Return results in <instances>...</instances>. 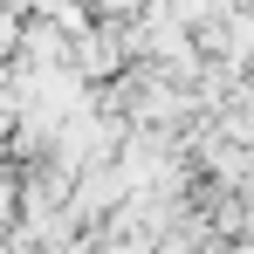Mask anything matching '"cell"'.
<instances>
[{"label":"cell","mask_w":254,"mask_h":254,"mask_svg":"<svg viewBox=\"0 0 254 254\" xmlns=\"http://www.w3.org/2000/svg\"><path fill=\"white\" fill-rule=\"evenodd\" d=\"M83 7L96 14V21H137V14H144L151 0H83Z\"/></svg>","instance_id":"1"}]
</instances>
